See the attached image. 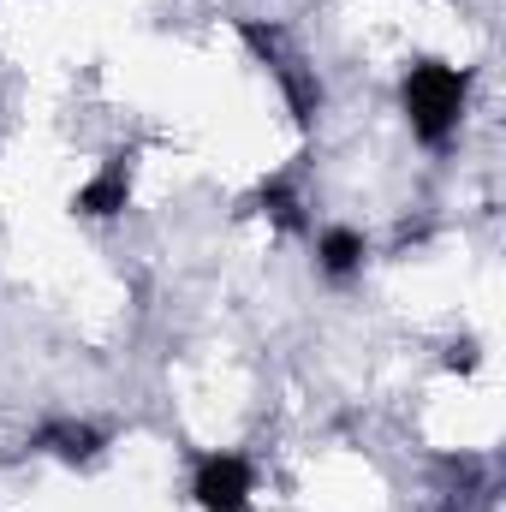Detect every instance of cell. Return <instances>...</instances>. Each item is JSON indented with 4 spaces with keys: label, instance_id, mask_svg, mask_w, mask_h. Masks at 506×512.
Segmentation results:
<instances>
[{
    "label": "cell",
    "instance_id": "cell-6",
    "mask_svg": "<svg viewBox=\"0 0 506 512\" xmlns=\"http://www.w3.org/2000/svg\"><path fill=\"white\" fill-rule=\"evenodd\" d=\"M364 262H370V239L358 227H322L316 233V268L328 280H358Z\"/></svg>",
    "mask_w": 506,
    "mask_h": 512
},
{
    "label": "cell",
    "instance_id": "cell-1",
    "mask_svg": "<svg viewBox=\"0 0 506 512\" xmlns=\"http://www.w3.org/2000/svg\"><path fill=\"white\" fill-rule=\"evenodd\" d=\"M399 108H405V126L423 149H447L465 126V108H471V72L447 66V60H417L399 78Z\"/></svg>",
    "mask_w": 506,
    "mask_h": 512
},
{
    "label": "cell",
    "instance_id": "cell-3",
    "mask_svg": "<svg viewBox=\"0 0 506 512\" xmlns=\"http://www.w3.org/2000/svg\"><path fill=\"white\" fill-rule=\"evenodd\" d=\"M256 495V471L245 453H203L191 465V501L203 512H245Z\"/></svg>",
    "mask_w": 506,
    "mask_h": 512
},
{
    "label": "cell",
    "instance_id": "cell-7",
    "mask_svg": "<svg viewBox=\"0 0 506 512\" xmlns=\"http://www.w3.org/2000/svg\"><path fill=\"white\" fill-rule=\"evenodd\" d=\"M256 209H262L268 221H280L286 233H304V227H310V215H304V203H298V191H292L286 179H268V185L256 191Z\"/></svg>",
    "mask_w": 506,
    "mask_h": 512
},
{
    "label": "cell",
    "instance_id": "cell-5",
    "mask_svg": "<svg viewBox=\"0 0 506 512\" xmlns=\"http://www.w3.org/2000/svg\"><path fill=\"white\" fill-rule=\"evenodd\" d=\"M30 447H36V453H54L60 465H96L102 447H108V435H102L96 423H84V417H48V423L30 435Z\"/></svg>",
    "mask_w": 506,
    "mask_h": 512
},
{
    "label": "cell",
    "instance_id": "cell-2",
    "mask_svg": "<svg viewBox=\"0 0 506 512\" xmlns=\"http://www.w3.org/2000/svg\"><path fill=\"white\" fill-rule=\"evenodd\" d=\"M239 36L256 48V60L274 72V84H280L292 120H298V126H316V114H322V84H316V72L292 54V36H286L280 24H262V18H239Z\"/></svg>",
    "mask_w": 506,
    "mask_h": 512
},
{
    "label": "cell",
    "instance_id": "cell-8",
    "mask_svg": "<svg viewBox=\"0 0 506 512\" xmlns=\"http://www.w3.org/2000/svg\"><path fill=\"white\" fill-rule=\"evenodd\" d=\"M477 364H483V352H477V340H459V346H447V370H465V376H471Z\"/></svg>",
    "mask_w": 506,
    "mask_h": 512
},
{
    "label": "cell",
    "instance_id": "cell-4",
    "mask_svg": "<svg viewBox=\"0 0 506 512\" xmlns=\"http://www.w3.org/2000/svg\"><path fill=\"white\" fill-rule=\"evenodd\" d=\"M126 203H131V155L102 161V167L72 191V215H84V221H114V215H126Z\"/></svg>",
    "mask_w": 506,
    "mask_h": 512
}]
</instances>
